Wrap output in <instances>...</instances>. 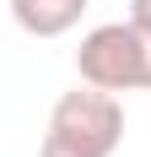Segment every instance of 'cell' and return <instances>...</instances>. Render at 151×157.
<instances>
[{
	"label": "cell",
	"mask_w": 151,
	"mask_h": 157,
	"mask_svg": "<svg viewBox=\"0 0 151 157\" xmlns=\"http://www.w3.org/2000/svg\"><path fill=\"white\" fill-rule=\"evenodd\" d=\"M38 157H97V152H81V146H70V141H54V136H43V152Z\"/></svg>",
	"instance_id": "4"
},
{
	"label": "cell",
	"mask_w": 151,
	"mask_h": 157,
	"mask_svg": "<svg viewBox=\"0 0 151 157\" xmlns=\"http://www.w3.org/2000/svg\"><path fill=\"white\" fill-rule=\"evenodd\" d=\"M49 136L54 141H70L81 152H97V157H113L124 141V109H119V92H103L81 81L76 92H65L49 114Z\"/></svg>",
	"instance_id": "2"
},
{
	"label": "cell",
	"mask_w": 151,
	"mask_h": 157,
	"mask_svg": "<svg viewBox=\"0 0 151 157\" xmlns=\"http://www.w3.org/2000/svg\"><path fill=\"white\" fill-rule=\"evenodd\" d=\"M130 16H135L140 27H151V0H130Z\"/></svg>",
	"instance_id": "5"
},
{
	"label": "cell",
	"mask_w": 151,
	"mask_h": 157,
	"mask_svg": "<svg viewBox=\"0 0 151 157\" xmlns=\"http://www.w3.org/2000/svg\"><path fill=\"white\" fill-rule=\"evenodd\" d=\"M87 0H11V22L27 38H60L81 22Z\"/></svg>",
	"instance_id": "3"
},
{
	"label": "cell",
	"mask_w": 151,
	"mask_h": 157,
	"mask_svg": "<svg viewBox=\"0 0 151 157\" xmlns=\"http://www.w3.org/2000/svg\"><path fill=\"white\" fill-rule=\"evenodd\" d=\"M76 71L103 92H151V27L135 16L92 27L76 49Z\"/></svg>",
	"instance_id": "1"
}]
</instances>
